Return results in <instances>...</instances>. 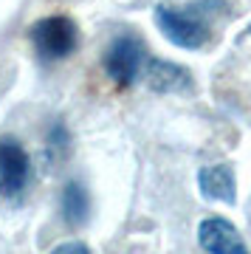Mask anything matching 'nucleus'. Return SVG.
Returning a JSON list of instances; mask_svg holds the SVG:
<instances>
[{"label":"nucleus","mask_w":251,"mask_h":254,"mask_svg":"<svg viewBox=\"0 0 251 254\" xmlns=\"http://www.w3.org/2000/svg\"><path fill=\"white\" fill-rule=\"evenodd\" d=\"M226 11V0H197L189 6L158 3L153 9L155 26L175 48L200 51L212 37V20Z\"/></svg>","instance_id":"obj_1"},{"label":"nucleus","mask_w":251,"mask_h":254,"mask_svg":"<svg viewBox=\"0 0 251 254\" xmlns=\"http://www.w3.org/2000/svg\"><path fill=\"white\" fill-rule=\"evenodd\" d=\"M28 40L43 63H63L79 48V28L68 14H48L31 23Z\"/></svg>","instance_id":"obj_2"},{"label":"nucleus","mask_w":251,"mask_h":254,"mask_svg":"<svg viewBox=\"0 0 251 254\" xmlns=\"http://www.w3.org/2000/svg\"><path fill=\"white\" fill-rule=\"evenodd\" d=\"M141 65H144V40L130 34V31L116 34L102 54V68L116 88H130L138 79Z\"/></svg>","instance_id":"obj_3"},{"label":"nucleus","mask_w":251,"mask_h":254,"mask_svg":"<svg viewBox=\"0 0 251 254\" xmlns=\"http://www.w3.org/2000/svg\"><path fill=\"white\" fill-rule=\"evenodd\" d=\"M31 181V158L14 136L0 138V195L17 200Z\"/></svg>","instance_id":"obj_4"},{"label":"nucleus","mask_w":251,"mask_h":254,"mask_svg":"<svg viewBox=\"0 0 251 254\" xmlns=\"http://www.w3.org/2000/svg\"><path fill=\"white\" fill-rule=\"evenodd\" d=\"M197 243L206 254H249V246L243 240L232 220L226 218H203L197 226Z\"/></svg>","instance_id":"obj_5"},{"label":"nucleus","mask_w":251,"mask_h":254,"mask_svg":"<svg viewBox=\"0 0 251 254\" xmlns=\"http://www.w3.org/2000/svg\"><path fill=\"white\" fill-rule=\"evenodd\" d=\"M138 76L153 93H184L192 88V73L184 65L172 63V60H161V57H150L141 65Z\"/></svg>","instance_id":"obj_6"},{"label":"nucleus","mask_w":251,"mask_h":254,"mask_svg":"<svg viewBox=\"0 0 251 254\" xmlns=\"http://www.w3.org/2000/svg\"><path fill=\"white\" fill-rule=\"evenodd\" d=\"M197 190L206 200H220V203H234L237 200V178H234L232 164H212L197 170Z\"/></svg>","instance_id":"obj_7"},{"label":"nucleus","mask_w":251,"mask_h":254,"mask_svg":"<svg viewBox=\"0 0 251 254\" xmlns=\"http://www.w3.org/2000/svg\"><path fill=\"white\" fill-rule=\"evenodd\" d=\"M60 212L68 226H85L90 218V192L82 181H68L60 192Z\"/></svg>","instance_id":"obj_8"},{"label":"nucleus","mask_w":251,"mask_h":254,"mask_svg":"<svg viewBox=\"0 0 251 254\" xmlns=\"http://www.w3.org/2000/svg\"><path fill=\"white\" fill-rule=\"evenodd\" d=\"M45 144H48V155H51L54 161H63V158H68V153H71V133H68V125L57 119L54 125L48 127Z\"/></svg>","instance_id":"obj_9"},{"label":"nucleus","mask_w":251,"mask_h":254,"mask_svg":"<svg viewBox=\"0 0 251 254\" xmlns=\"http://www.w3.org/2000/svg\"><path fill=\"white\" fill-rule=\"evenodd\" d=\"M48 254H90L88 243H82V240H65V243L54 246Z\"/></svg>","instance_id":"obj_10"},{"label":"nucleus","mask_w":251,"mask_h":254,"mask_svg":"<svg viewBox=\"0 0 251 254\" xmlns=\"http://www.w3.org/2000/svg\"><path fill=\"white\" fill-rule=\"evenodd\" d=\"M249 31H251V26H249Z\"/></svg>","instance_id":"obj_11"}]
</instances>
